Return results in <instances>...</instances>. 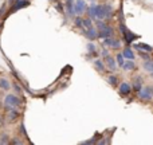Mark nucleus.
<instances>
[{
	"mask_svg": "<svg viewBox=\"0 0 153 145\" xmlns=\"http://www.w3.org/2000/svg\"><path fill=\"white\" fill-rule=\"evenodd\" d=\"M0 27H1V26H0Z\"/></svg>",
	"mask_w": 153,
	"mask_h": 145,
	"instance_id": "2f4dec72",
	"label": "nucleus"
},
{
	"mask_svg": "<svg viewBox=\"0 0 153 145\" xmlns=\"http://www.w3.org/2000/svg\"><path fill=\"white\" fill-rule=\"evenodd\" d=\"M4 103L7 108H18V106L22 105V101L19 100L16 95L8 94V95H5V98H4Z\"/></svg>",
	"mask_w": 153,
	"mask_h": 145,
	"instance_id": "20e7f679",
	"label": "nucleus"
},
{
	"mask_svg": "<svg viewBox=\"0 0 153 145\" xmlns=\"http://www.w3.org/2000/svg\"><path fill=\"white\" fill-rule=\"evenodd\" d=\"M82 22H83V19H81V18H75V26L78 27V28H82Z\"/></svg>",
	"mask_w": 153,
	"mask_h": 145,
	"instance_id": "b1692460",
	"label": "nucleus"
},
{
	"mask_svg": "<svg viewBox=\"0 0 153 145\" xmlns=\"http://www.w3.org/2000/svg\"><path fill=\"white\" fill-rule=\"evenodd\" d=\"M95 18L102 20V19L111 18V7L110 5H95Z\"/></svg>",
	"mask_w": 153,
	"mask_h": 145,
	"instance_id": "f257e3e1",
	"label": "nucleus"
},
{
	"mask_svg": "<svg viewBox=\"0 0 153 145\" xmlns=\"http://www.w3.org/2000/svg\"><path fill=\"white\" fill-rule=\"evenodd\" d=\"M117 62H118L120 66H122V63H124V57H122V54H118V55H117Z\"/></svg>",
	"mask_w": 153,
	"mask_h": 145,
	"instance_id": "393cba45",
	"label": "nucleus"
},
{
	"mask_svg": "<svg viewBox=\"0 0 153 145\" xmlns=\"http://www.w3.org/2000/svg\"><path fill=\"white\" fill-rule=\"evenodd\" d=\"M3 126V121H1V118H0V128Z\"/></svg>",
	"mask_w": 153,
	"mask_h": 145,
	"instance_id": "c85d7f7f",
	"label": "nucleus"
},
{
	"mask_svg": "<svg viewBox=\"0 0 153 145\" xmlns=\"http://www.w3.org/2000/svg\"><path fill=\"white\" fill-rule=\"evenodd\" d=\"M120 28H121V32H122V34L125 35V42H126V43H132L133 40H134V38H137V35H134L133 32L128 31L126 27L122 26V24H121V27H120Z\"/></svg>",
	"mask_w": 153,
	"mask_h": 145,
	"instance_id": "39448f33",
	"label": "nucleus"
},
{
	"mask_svg": "<svg viewBox=\"0 0 153 145\" xmlns=\"http://www.w3.org/2000/svg\"><path fill=\"white\" fill-rule=\"evenodd\" d=\"M10 110H8V120L10 121H13V120H16L19 117V113L15 110V108H8Z\"/></svg>",
	"mask_w": 153,
	"mask_h": 145,
	"instance_id": "2eb2a0df",
	"label": "nucleus"
},
{
	"mask_svg": "<svg viewBox=\"0 0 153 145\" xmlns=\"http://www.w3.org/2000/svg\"><path fill=\"white\" fill-rule=\"evenodd\" d=\"M105 63L108 65V67H109V70L110 71H114L116 70V61H114L111 57H109V55H106V61H105Z\"/></svg>",
	"mask_w": 153,
	"mask_h": 145,
	"instance_id": "ddd939ff",
	"label": "nucleus"
},
{
	"mask_svg": "<svg viewBox=\"0 0 153 145\" xmlns=\"http://www.w3.org/2000/svg\"><path fill=\"white\" fill-rule=\"evenodd\" d=\"M152 77H153V71H152Z\"/></svg>",
	"mask_w": 153,
	"mask_h": 145,
	"instance_id": "7c9ffc66",
	"label": "nucleus"
},
{
	"mask_svg": "<svg viewBox=\"0 0 153 145\" xmlns=\"http://www.w3.org/2000/svg\"><path fill=\"white\" fill-rule=\"evenodd\" d=\"M94 66H95V69H97L98 71H101V73L105 71V65H103V63H102V61H100V59L94 61Z\"/></svg>",
	"mask_w": 153,
	"mask_h": 145,
	"instance_id": "f3484780",
	"label": "nucleus"
},
{
	"mask_svg": "<svg viewBox=\"0 0 153 145\" xmlns=\"http://www.w3.org/2000/svg\"><path fill=\"white\" fill-rule=\"evenodd\" d=\"M5 143H8V136L7 135H3V138L0 140V144H5Z\"/></svg>",
	"mask_w": 153,
	"mask_h": 145,
	"instance_id": "a878e982",
	"label": "nucleus"
},
{
	"mask_svg": "<svg viewBox=\"0 0 153 145\" xmlns=\"http://www.w3.org/2000/svg\"><path fill=\"white\" fill-rule=\"evenodd\" d=\"M122 57L124 58H128V59H134V53H133L130 48H125L124 51H122Z\"/></svg>",
	"mask_w": 153,
	"mask_h": 145,
	"instance_id": "dca6fc26",
	"label": "nucleus"
},
{
	"mask_svg": "<svg viewBox=\"0 0 153 145\" xmlns=\"http://www.w3.org/2000/svg\"><path fill=\"white\" fill-rule=\"evenodd\" d=\"M143 87V82H141V78H137L134 81V83H133V89H134V91H138V90Z\"/></svg>",
	"mask_w": 153,
	"mask_h": 145,
	"instance_id": "a211bd4d",
	"label": "nucleus"
},
{
	"mask_svg": "<svg viewBox=\"0 0 153 145\" xmlns=\"http://www.w3.org/2000/svg\"><path fill=\"white\" fill-rule=\"evenodd\" d=\"M87 11H89L90 18H91V19H95V5H91V7H90Z\"/></svg>",
	"mask_w": 153,
	"mask_h": 145,
	"instance_id": "4be33fe9",
	"label": "nucleus"
},
{
	"mask_svg": "<svg viewBox=\"0 0 153 145\" xmlns=\"http://www.w3.org/2000/svg\"><path fill=\"white\" fill-rule=\"evenodd\" d=\"M27 5H30V1H28V0H16V3L13 4V8L11 10V12H15V11L20 10V8L27 7Z\"/></svg>",
	"mask_w": 153,
	"mask_h": 145,
	"instance_id": "0eeeda50",
	"label": "nucleus"
},
{
	"mask_svg": "<svg viewBox=\"0 0 153 145\" xmlns=\"http://www.w3.org/2000/svg\"><path fill=\"white\" fill-rule=\"evenodd\" d=\"M108 82H109V85H111V86H117V83H118V79H117V77L110 75L108 78Z\"/></svg>",
	"mask_w": 153,
	"mask_h": 145,
	"instance_id": "6ab92c4d",
	"label": "nucleus"
},
{
	"mask_svg": "<svg viewBox=\"0 0 153 145\" xmlns=\"http://www.w3.org/2000/svg\"><path fill=\"white\" fill-rule=\"evenodd\" d=\"M11 143H12V144H22V141L20 140H16V138H15V140H12Z\"/></svg>",
	"mask_w": 153,
	"mask_h": 145,
	"instance_id": "cd10ccee",
	"label": "nucleus"
},
{
	"mask_svg": "<svg viewBox=\"0 0 153 145\" xmlns=\"http://www.w3.org/2000/svg\"><path fill=\"white\" fill-rule=\"evenodd\" d=\"M66 7H67V12L70 16H73L75 13L74 11V0H66Z\"/></svg>",
	"mask_w": 153,
	"mask_h": 145,
	"instance_id": "4468645a",
	"label": "nucleus"
},
{
	"mask_svg": "<svg viewBox=\"0 0 153 145\" xmlns=\"http://www.w3.org/2000/svg\"><path fill=\"white\" fill-rule=\"evenodd\" d=\"M103 43H105V45H108V46H110V47H113V48H118L120 47V42L117 39H111V36L105 38Z\"/></svg>",
	"mask_w": 153,
	"mask_h": 145,
	"instance_id": "9d476101",
	"label": "nucleus"
},
{
	"mask_svg": "<svg viewBox=\"0 0 153 145\" xmlns=\"http://www.w3.org/2000/svg\"><path fill=\"white\" fill-rule=\"evenodd\" d=\"M121 67L124 70H128V71H129V70H136V63H134V61H133V59H129L128 62H124Z\"/></svg>",
	"mask_w": 153,
	"mask_h": 145,
	"instance_id": "9b49d317",
	"label": "nucleus"
},
{
	"mask_svg": "<svg viewBox=\"0 0 153 145\" xmlns=\"http://www.w3.org/2000/svg\"><path fill=\"white\" fill-rule=\"evenodd\" d=\"M97 27H98V36L100 38H109V36H113V28L109 26H106L102 20H98L97 22Z\"/></svg>",
	"mask_w": 153,
	"mask_h": 145,
	"instance_id": "f03ea898",
	"label": "nucleus"
},
{
	"mask_svg": "<svg viewBox=\"0 0 153 145\" xmlns=\"http://www.w3.org/2000/svg\"><path fill=\"white\" fill-rule=\"evenodd\" d=\"M137 93L143 101H151L153 98V86H143Z\"/></svg>",
	"mask_w": 153,
	"mask_h": 145,
	"instance_id": "7ed1b4c3",
	"label": "nucleus"
},
{
	"mask_svg": "<svg viewBox=\"0 0 153 145\" xmlns=\"http://www.w3.org/2000/svg\"><path fill=\"white\" fill-rule=\"evenodd\" d=\"M74 11L76 13H83L86 11V3L83 0H75L74 1Z\"/></svg>",
	"mask_w": 153,
	"mask_h": 145,
	"instance_id": "423d86ee",
	"label": "nucleus"
},
{
	"mask_svg": "<svg viewBox=\"0 0 153 145\" xmlns=\"http://www.w3.org/2000/svg\"><path fill=\"white\" fill-rule=\"evenodd\" d=\"M140 55H141V58H144L145 61H149V55H148V54H145V53H143V51H140Z\"/></svg>",
	"mask_w": 153,
	"mask_h": 145,
	"instance_id": "bb28decb",
	"label": "nucleus"
},
{
	"mask_svg": "<svg viewBox=\"0 0 153 145\" xmlns=\"http://www.w3.org/2000/svg\"><path fill=\"white\" fill-rule=\"evenodd\" d=\"M130 91H132V87H130V85L128 83V82H122V83L120 85V93H121L122 95L130 94Z\"/></svg>",
	"mask_w": 153,
	"mask_h": 145,
	"instance_id": "6e6552de",
	"label": "nucleus"
},
{
	"mask_svg": "<svg viewBox=\"0 0 153 145\" xmlns=\"http://www.w3.org/2000/svg\"><path fill=\"white\" fill-rule=\"evenodd\" d=\"M144 67H145V70H148V71H153V61H148V62H145L144 63Z\"/></svg>",
	"mask_w": 153,
	"mask_h": 145,
	"instance_id": "412c9836",
	"label": "nucleus"
},
{
	"mask_svg": "<svg viewBox=\"0 0 153 145\" xmlns=\"http://www.w3.org/2000/svg\"><path fill=\"white\" fill-rule=\"evenodd\" d=\"M82 31H83V34L86 35L89 39H91V40L95 39V38L98 36V34H97V31H95L94 27H91V28H87V30H82Z\"/></svg>",
	"mask_w": 153,
	"mask_h": 145,
	"instance_id": "1a4fd4ad",
	"label": "nucleus"
},
{
	"mask_svg": "<svg viewBox=\"0 0 153 145\" xmlns=\"http://www.w3.org/2000/svg\"><path fill=\"white\" fill-rule=\"evenodd\" d=\"M134 48H137V50H140V51L145 50L146 53H151V51H153V48L151 47V46L145 45V43H137V45H134Z\"/></svg>",
	"mask_w": 153,
	"mask_h": 145,
	"instance_id": "f8f14e48",
	"label": "nucleus"
},
{
	"mask_svg": "<svg viewBox=\"0 0 153 145\" xmlns=\"http://www.w3.org/2000/svg\"><path fill=\"white\" fill-rule=\"evenodd\" d=\"M87 51L91 53V54H94L95 53V46L93 45V43H87Z\"/></svg>",
	"mask_w": 153,
	"mask_h": 145,
	"instance_id": "5701e85b",
	"label": "nucleus"
},
{
	"mask_svg": "<svg viewBox=\"0 0 153 145\" xmlns=\"http://www.w3.org/2000/svg\"><path fill=\"white\" fill-rule=\"evenodd\" d=\"M0 87L4 90H8L10 89V82H8L7 79H0Z\"/></svg>",
	"mask_w": 153,
	"mask_h": 145,
	"instance_id": "aec40b11",
	"label": "nucleus"
},
{
	"mask_svg": "<svg viewBox=\"0 0 153 145\" xmlns=\"http://www.w3.org/2000/svg\"><path fill=\"white\" fill-rule=\"evenodd\" d=\"M8 1H10V3H11V1H13V0H8Z\"/></svg>",
	"mask_w": 153,
	"mask_h": 145,
	"instance_id": "c756f323",
	"label": "nucleus"
}]
</instances>
